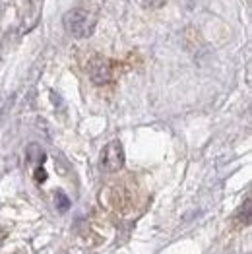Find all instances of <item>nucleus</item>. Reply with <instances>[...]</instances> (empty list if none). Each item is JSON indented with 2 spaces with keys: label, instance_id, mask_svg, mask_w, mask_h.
Returning a JSON list of instances; mask_svg holds the SVG:
<instances>
[{
  "label": "nucleus",
  "instance_id": "f257e3e1",
  "mask_svg": "<svg viewBox=\"0 0 252 254\" xmlns=\"http://www.w3.org/2000/svg\"><path fill=\"white\" fill-rule=\"evenodd\" d=\"M64 29L76 37V39H87L95 29V16L89 14L84 8H74L66 12L63 18Z\"/></svg>",
  "mask_w": 252,
  "mask_h": 254
},
{
  "label": "nucleus",
  "instance_id": "f03ea898",
  "mask_svg": "<svg viewBox=\"0 0 252 254\" xmlns=\"http://www.w3.org/2000/svg\"><path fill=\"white\" fill-rule=\"evenodd\" d=\"M123 165H125V149H123V144L119 140H113L101 151V167L107 173H115V171L123 169Z\"/></svg>",
  "mask_w": 252,
  "mask_h": 254
},
{
  "label": "nucleus",
  "instance_id": "7ed1b4c3",
  "mask_svg": "<svg viewBox=\"0 0 252 254\" xmlns=\"http://www.w3.org/2000/svg\"><path fill=\"white\" fill-rule=\"evenodd\" d=\"M87 74H89V80L95 85H105L111 82V76H113V68L111 63L103 59V57H93L89 64H87Z\"/></svg>",
  "mask_w": 252,
  "mask_h": 254
},
{
  "label": "nucleus",
  "instance_id": "20e7f679",
  "mask_svg": "<svg viewBox=\"0 0 252 254\" xmlns=\"http://www.w3.org/2000/svg\"><path fill=\"white\" fill-rule=\"evenodd\" d=\"M239 219H241L245 225H249V223H251V198L245 202V208H241V212H239Z\"/></svg>",
  "mask_w": 252,
  "mask_h": 254
},
{
  "label": "nucleus",
  "instance_id": "39448f33",
  "mask_svg": "<svg viewBox=\"0 0 252 254\" xmlns=\"http://www.w3.org/2000/svg\"><path fill=\"white\" fill-rule=\"evenodd\" d=\"M142 2L146 4L147 8H161V6H163L167 0H142Z\"/></svg>",
  "mask_w": 252,
  "mask_h": 254
},
{
  "label": "nucleus",
  "instance_id": "423d86ee",
  "mask_svg": "<svg viewBox=\"0 0 252 254\" xmlns=\"http://www.w3.org/2000/svg\"><path fill=\"white\" fill-rule=\"evenodd\" d=\"M57 198H59V206H61V210H68L70 202H68V198L64 196L63 192H59V194H57Z\"/></svg>",
  "mask_w": 252,
  "mask_h": 254
},
{
  "label": "nucleus",
  "instance_id": "0eeeda50",
  "mask_svg": "<svg viewBox=\"0 0 252 254\" xmlns=\"http://www.w3.org/2000/svg\"><path fill=\"white\" fill-rule=\"evenodd\" d=\"M35 179H37L39 183H43V181L47 179V173H45V171H43L41 167H39V169H37V173H35Z\"/></svg>",
  "mask_w": 252,
  "mask_h": 254
}]
</instances>
